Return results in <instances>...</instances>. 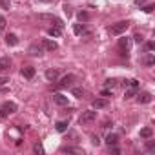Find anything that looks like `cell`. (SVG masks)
<instances>
[{
    "mask_svg": "<svg viewBox=\"0 0 155 155\" xmlns=\"http://www.w3.org/2000/svg\"><path fill=\"white\" fill-rule=\"evenodd\" d=\"M128 28H130V22H128V20H120V22L113 24V26H111L108 31H110L111 35H122V33H124Z\"/></svg>",
    "mask_w": 155,
    "mask_h": 155,
    "instance_id": "1",
    "label": "cell"
},
{
    "mask_svg": "<svg viewBox=\"0 0 155 155\" xmlns=\"http://www.w3.org/2000/svg\"><path fill=\"white\" fill-rule=\"evenodd\" d=\"M15 111H17V104L15 102L8 101V102H4L2 106H0V117H2V119L8 117V115H11V113H15Z\"/></svg>",
    "mask_w": 155,
    "mask_h": 155,
    "instance_id": "2",
    "label": "cell"
},
{
    "mask_svg": "<svg viewBox=\"0 0 155 155\" xmlns=\"http://www.w3.org/2000/svg\"><path fill=\"white\" fill-rule=\"evenodd\" d=\"M95 117H97V113H95V111H84V113L81 115L79 122H81V124H90V122H93V120H95Z\"/></svg>",
    "mask_w": 155,
    "mask_h": 155,
    "instance_id": "3",
    "label": "cell"
},
{
    "mask_svg": "<svg viewBox=\"0 0 155 155\" xmlns=\"http://www.w3.org/2000/svg\"><path fill=\"white\" fill-rule=\"evenodd\" d=\"M28 53L33 55V57H42V55H44V48H42V44H40V46H38V44H31L29 49H28Z\"/></svg>",
    "mask_w": 155,
    "mask_h": 155,
    "instance_id": "4",
    "label": "cell"
},
{
    "mask_svg": "<svg viewBox=\"0 0 155 155\" xmlns=\"http://www.w3.org/2000/svg\"><path fill=\"white\" fill-rule=\"evenodd\" d=\"M130 38L128 37H122V38H119V48L122 49V55H126L128 57V51H130Z\"/></svg>",
    "mask_w": 155,
    "mask_h": 155,
    "instance_id": "5",
    "label": "cell"
},
{
    "mask_svg": "<svg viewBox=\"0 0 155 155\" xmlns=\"http://www.w3.org/2000/svg\"><path fill=\"white\" fill-rule=\"evenodd\" d=\"M20 73H22V77H26V79H33L35 77V68L33 66H24Z\"/></svg>",
    "mask_w": 155,
    "mask_h": 155,
    "instance_id": "6",
    "label": "cell"
},
{
    "mask_svg": "<svg viewBox=\"0 0 155 155\" xmlns=\"http://www.w3.org/2000/svg\"><path fill=\"white\" fill-rule=\"evenodd\" d=\"M9 68H11V60H9V57H2V58H0V73L8 71Z\"/></svg>",
    "mask_w": 155,
    "mask_h": 155,
    "instance_id": "7",
    "label": "cell"
},
{
    "mask_svg": "<svg viewBox=\"0 0 155 155\" xmlns=\"http://www.w3.org/2000/svg\"><path fill=\"white\" fill-rule=\"evenodd\" d=\"M73 81H75V77L73 75H66L64 79L60 81V84H58V88H69L71 84H73Z\"/></svg>",
    "mask_w": 155,
    "mask_h": 155,
    "instance_id": "8",
    "label": "cell"
},
{
    "mask_svg": "<svg viewBox=\"0 0 155 155\" xmlns=\"http://www.w3.org/2000/svg\"><path fill=\"white\" fill-rule=\"evenodd\" d=\"M53 101H55L58 106H68V97H64L62 93H57V95H53Z\"/></svg>",
    "mask_w": 155,
    "mask_h": 155,
    "instance_id": "9",
    "label": "cell"
},
{
    "mask_svg": "<svg viewBox=\"0 0 155 155\" xmlns=\"http://www.w3.org/2000/svg\"><path fill=\"white\" fill-rule=\"evenodd\" d=\"M42 48H44V49H48V51H55V49H57V42H55V40H48V38H46V40L42 42Z\"/></svg>",
    "mask_w": 155,
    "mask_h": 155,
    "instance_id": "10",
    "label": "cell"
},
{
    "mask_svg": "<svg viewBox=\"0 0 155 155\" xmlns=\"http://www.w3.org/2000/svg\"><path fill=\"white\" fill-rule=\"evenodd\" d=\"M46 79L51 81V82H55V81L58 79V71H57V69H48V71H46Z\"/></svg>",
    "mask_w": 155,
    "mask_h": 155,
    "instance_id": "11",
    "label": "cell"
},
{
    "mask_svg": "<svg viewBox=\"0 0 155 155\" xmlns=\"http://www.w3.org/2000/svg\"><path fill=\"white\" fill-rule=\"evenodd\" d=\"M137 101H139L140 104H148V102H151V95H150V93H139V95H137Z\"/></svg>",
    "mask_w": 155,
    "mask_h": 155,
    "instance_id": "12",
    "label": "cell"
},
{
    "mask_svg": "<svg viewBox=\"0 0 155 155\" xmlns=\"http://www.w3.org/2000/svg\"><path fill=\"white\" fill-rule=\"evenodd\" d=\"M73 31H75V35H90L88 29H86L84 26H81V24H75V26H73Z\"/></svg>",
    "mask_w": 155,
    "mask_h": 155,
    "instance_id": "13",
    "label": "cell"
},
{
    "mask_svg": "<svg viewBox=\"0 0 155 155\" xmlns=\"http://www.w3.org/2000/svg\"><path fill=\"white\" fill-rule=\"evenodd\" d=\"M108 106V101L106 99H97V101H93V108L95 110H102V108H106Z\"/></svg>",
    "mask_w": 155,
    "mask_h": 155,
    "instance_id": "14",
    "label": "cell"
},
{
    "mask_svg": "<svg viewBox=\"0 0 155 155\" xmlns=\"http://www.w3.org/2000/svg\"><path fill=\"white\" fill-rule=\"evenodd\" d=\"M119 142V135H115V133H110L108 137H106V144L108 146H115Z\"/></svg>",
    "mask_w": 155,
    "mask_h": 155,
    "instance_id": "15",
    "label": "cell"
},
{
    "mask_svg": "<svg viewBox=\"0 0 155 155\" xmlns=\"http://www.w3.org/2000/svg\"><path fill=\"white\" fill-rule=\"evenodd\" d=\"M6 42H8V46H17V44H18V37L13 35V33H9V35L6 37Z\"/></svg>",
    "mask_w": 155,
    "mask_h": 155,
    "instance_id": "16",
    "label": "cell"
},
{
    "mask_svg": "<svg viewBox=\"0 0 155 155\" xmlns=\"http://www.w3.org/2000/svg\"><path fill=\"white\" fill-rule=\"evenodd\" d=\"M60 33H62V28H57V26H53V28L48 29V35L49 37H60Z\"/></svg>",
    "mask_w": 155,
    "mask_h": 155,
    "instance_id": "17",
    "label": "cell"
},
{
    "mask_svg": "<svg viewBox=\"0 0 155 155\" xmlns=\"http://www.w3.org/2000/svg\"><path fill=\"white\" fill-rule=\"evenodd\" d=\"M135 95H137V88L128 86V88H126V91H124V99H131V97H135Z\"/></svg>",
    "mask_w": 155,
    "mask_h": 155,
    "instance_id": "18",
    "label": "cell"
},
{
    "mask_svg": "<svg viewBox=\"0 0 155 155\" xmlns=\"http://www.w3.org/2000/svg\"><path fill=\"white\" fill-rule=\"evenodd\" d=\"M55 128H57V131H60V133H64V131L68 130V120H58V122L55 124Z\"/></svg>",
    "mask_w": 155,
    "mask_h": 155,
    "instance_id": "19",
    "label": "cell"
},
{
    "mask_svg": "<svg viewBox=\"0 0 155 155\" xmlns=\"http://www.w3.org/2000/svg\"><path fill=\"white\" fill-rule=\"evenodd\" d=\"M153 62H155V57H153V53H148V55L142 58V64H146V66H153Z\"/></svg>",
    "mask_w": 155,
    "mask_h": 155,
    "instance_id": "20",
    "label": "cell"
},
{
    "mask_svg": "<svg viewBox=\"0 0 155 155\" xmlns=\"http://www.w3.org/2000/svg\"><path fill=\"white\" fill-rule=\"evenodd\" d=\"M151 135H153L151 128H142V130H140V137H142V139H150Z\"/></svg>",
    "mask_w": 155,
    "mask_h": 155,
    "instance_id": "21",
    "label": "cell"
},
{
    "mask_svg": "<svg viewBox=\"0 0 155 155\" xmlns=\"http://www.w3.org/2000/svg\"><path fill=\"white\" fill-rule=\"evenodd\" d=\"M124 86H126V88H128V86H131V88H139V81H135V79L124 81Z\"/></svg>",
    "mask_w": 155,
    "mask_h": 155,
    "instance_id": "22",
    "label": "cell"
},
{
    "mask_svg": "<svg viewBox=\"0 0 155 155\" xmlns=\"http://www.w3.org/2000/svg\"><path fill=\"white\" fill-rule=\"evenodd\" d=\"M60 151H62V153H66V151H68V153H82V150H79V148H62Z\"/></svg>",
    "mask_w": 155,
    "mask_h": 155,
    "instance_id": "23",
    "label": "cell"
},
{
    "mask_svg": "<svg viewBox=\"0 0 155 155\" xmlns=\"http://www.w3.org/2000/svg\"><path fill=\"white\" fill-rule=\"evenodd\" d=\"M79 20H81V22H86V20H90V13H86V11H81V13H79Z\"/></svg>",
    "mask_w": 155,
    "mask_h": 155,
    "instance_id": "24",
    "label": "cell"
},
{
    "mask_svg": "<svg viewBox=\"0 0 155 155\" xmlns=\"http://www.w3.org/2000/svg\"><path fill=\"white\" fill-rule=\"evenodd\" d=\"M0 8H2V9H9L11 8V0H0Z\"/></svg>",
    "mask_w": 155,
    "mask_h": 155,
    "instance_id": "25",
    "label": "cell"
},
{
    "mask_svg": "<svg viewBox=\"0 0 155 155\" xmlns=\"http://www.w3.org/2000/svg\"><path fill=\"white\" fill-rule=\"evenodd\" d=\"M71 93H73V95H75V97H79V99H81V97H82V95H84V91H82V90H81V88H73V90H71Z\"/></svg>",
    "mask_w": 155,
    "mask_h": 155,
    "instance_id": "26",
    "label": "cell"
},
{
    "mask_svg": "<svg viewBox=\"0 0 155 155\" xmlns=\"http://www.w3.org/2000/svg\"><path fill=\"white\" fill-rule=\"evenodd\" d=\"M35 151H37V153H44V148H42V144H38V142H37V144H35Z\"/></svg>",
    "mask_w": 155,
    "mask_h": 155,
    "instance_id": "27",
    "label": "cell"
},
{
    "mask_svg": "<svg viewBox=\"0 0 155 155\" xmlns=\"http://www.w3.org/2000/svg\"><path fill=\"white\" fill-rule=\"evenodd\" d=\"M4 28H6V18H4L2 15H0V31H2Z\"/></svg>",
    "mask_w": 155,
    "mask_h": 155,
    "instance_id": "28",
    "label": "cell"
},
{
    "mask_svg": "<svg viewBox=\"0 0 155 155\" xmlns=\"http://www.w3.org/2000/svg\"><path fill=\"white\" fill-rule=\"evenodd\" d=\"M146 49H148V51H153V49H155V44H153V42H146Z\"/></svg>",
    "mask_w": 155,
    "mask_h": 155,
    "instance_id": "29",
    "label": "cell"
},
{
    "mask_svg": "<svg viewBox=\"0 0 155 155\" xmlns=\"http://www.w3.org/2000/svg\"><path fill=\"white\" fill-rule=\"evenodd\" d=\"M146 148H148V150H153V148H155V140H148V142H146Z\"/></svg>",
    "mask_w": 155,
    "mask_h": 155,
    "instance_id": "30",
    "label": "cell"
},
{
    "mask_svg": "<svg viewBox=\"0 0 155 155\" xmlns=\"http://www.w3.org/2000/svg\"><path fill=\"white\" fill-rule=\"evenodd\" d=\"M6 82H9V79H8V77H0V86H4Z\"/></svg>",
    "mask_w": 155,
    "mask_h": 155,
    "instance_id": "31",
    "label": "cell"
},
{
    "mask_svg": "<svg viewBox=\"0 0 155 155\" xmlns=\"http://www.w3.org/2000/svg\"><path fill=\"white\" fill-rule=\"evenodd\" d=\"M64 13H66V15H68V17H69V15H71V8H69V6H68V4H66V6H64Z\"/></svg>",
    "mask_w": 155,
    "mask_h": 155,
    "instance_id": "32",
    "label": "cell"
},
{
    "mask_svg": "<svg viewBox=\"0 0 155 155\" xmlns=\"http://www.w3.org/2000/svg\"><path fill=\"white\" fill-rule=\"evenodd\" d=\"M144 11H146V13H151V11H153V4H150V6H146V8H144Z\"/></svg>",
    "mask_w": 155,
    "mask_h": 155,
    "instance_id": "33",
    "label": "cell"
},
{
    "mask_svg": "<svg viewBox=\"0 0 155 155\" xmlns=\"http://www.w3.org/2000/svg\"><path fill=\"white\" fill-rule=\"evenodd\" d=\"M106 86H108V88H111V86H115V81H106Z\"/></svg>",
    "mask_w": 155,
    "mask_h": 155,
    "instance_id": "34",
    "label": "cell"
},
{
    "mask_svg": "<svg viewBox=\"0 0 155 155\" xmlns=\"http://www.w3.org/2000/svg\"><path fill=\"white\" fill-rule=\"evenodd\" d=\"M110 95H111V91H108V90L102 91V97H110Z\"/></svg>",
    "mask_w": 155,
    "mask_h": 155,
    "instance_id": "35",
    "label": "cell"
},
{
    "mask_svg": "<svg viewBox=\"0 0 155 155\" xmlns=\"http://www.w3.org/2000/svg\"><path fill=\"white\" fill-rule=\"evenodd\" d=\"M135 42H142V37L140 35H135Z\"/></svg>",
    "mask_w": 155,
    "mask_h": 155,
    "instance_id": "36",
    "label": "cell"
},
{
    "mask_svg": "<svg viewBox=\"0 0 155 155\" xmlns=\"http://www.w3.org/2000/svg\"><path fill=\"white\" fill-rule=\"evenodd\" d=\"M93 144H101V140H99V137H93V140H91Z\"/></svg>",
    "mask_w": 155,
    "mask_h": 155,
    "instance_id": "37",
    "label": "cell"
},
{
    "mask_svg": "<svg viewBox=\"0 0 155 155\" xmlns=\"http://www.w3.org/2000/svg\"><path fill=\"white\" fill-rule=\"evenodd\" d=\"M142 2H144V0H135V4H137V6H140Z\"/></svg>",
    "mask_w": 155,
    "mask_h": 155,
    "instance_id": "38",
    "label": "cell"
}]
</instances>
